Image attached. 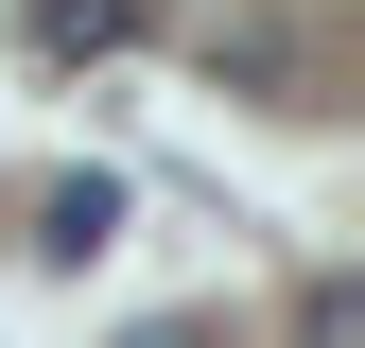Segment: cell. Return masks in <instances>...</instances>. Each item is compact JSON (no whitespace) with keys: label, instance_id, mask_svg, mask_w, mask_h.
I'll return each mask as SVG.
<instances>
[{"label":"cell","instance_id":"obj_3","mask_svg":"<svg viewBox=\"0 0 365 348\" xmlns=\"http://www.w3.org/2000/svg\"><path fill=\"white\" fill-rule=\"evenodd\" d=\"M296 348H365V296H348V279H313V296H296Z\"/></svg>","mask_w":365,"mask_h":348},{"label":"cell","instance_id":"obj_1","mask_svg":"<svg viewBox=\"0 0 365 348\" xmlns=\"http://www.w3.org/2000/svg\"><path fill=\"white\" fill-rule=\"evenodd\" d=\"M140 35V0H18V53L35 70H87V53H122Z\"/></svg>","mask_w":365,"mask_h":348},{"label":"cell","instance_id":"obj_4","mask_svg":"<svg viewBox=\"0 0 365 348\" xmlns=\"http://www.w3.org/2000/svg\"><path fill=\"white\" fill-rule=\"evenodd\" d=\"M122 348H226V331H192V314H140V331H122Z\"/></svg>","mask_w":365,"mask_h":348},{"label":"cell","instance_id":"obj_2","mask_svg":"<svg viewBox=\"0 0 365 348\" xmlns=\"http://www.w3.org/2000/svg\"><path fill=\"white\" fill-rule=\"evenodd\" d=\"M105 227H122L105 174H53V192H35V244H53V261H105Z\"/></svg>","mask_w":365,"mask_h":348}]
</instances>
